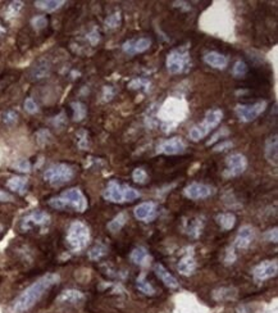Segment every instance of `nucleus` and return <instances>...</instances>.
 <instances>
[{"label":"nucleus","mask_w":278,"mask_h":313,"mask_svg":"<svg viewBox=\"0 0 278 313\" xmlns=\"http://www.w3.org/2000/svg\"><path fill=\"white\" fill-rule=\"evenodd\" d=\"M59 275L46 274L31 285L26 288L11 303L9 312L11 313H27L40 302L42 296L49 292L50 289L59 282Z\"/></svg>","instance_id":"1"},{"label":"nucleus","mask_w":278,"mask_h":313,"mask_svg":"<svg viewBox=\"0 0 278 313\" xmlns=\"http://www.w3.org/2000/svg\"><path fill=\"white\" fill-rule=\"evenodd\" d=\"M48 204L54 209H58V211L73 209V211L80 212V213L86 211L88 207L87 199L81 191V189H78V187H70L59 195L50 198Z\"/></svg>","instance_id":"2"},{"label":"nucleus","mask_w":278,"mask_h":313,"mask_svg":"<svg viewBox=\"0 0 278 313\" xmlns=\"http://www.w3.org/2000/svg\"><path fill=\"white\" fill-rule=\"evenodd\" d=\"M103 197L106 202L116 203V204H123V203H131L141 197L140 191L135 187L127 185V184L118 183L117 180H110L106 185L105 190L103 191Z\"/></svg>","instance_id":"3"},{"label":"nucleus","mask_w":278,"mask_h":313,"mask_svg":"<svg viewBox=\"0 0 278 313\" xmlns=\"http://www.w3.org/2000/svg\"><path fill=\"white\" fill-rule=\"evenodd\" d=\"M90 229L81 221H73L70 225L66 235L67 245L73 253H80L90 243Z\"/></svg>","instance_id":"4"},{"label":"nucleus","mask_w":278,"mask_h":313,"mask_svg":"<svg viewBox=\"0 0 278 313\" xmlns=\"http://www.w3.org/2000/svg\"><path fill=\"white\" fill-rule=\"evenodd\" d=\"M160 118L164 122V127H169L168 131L173 130V127L187 116L186 103L178 99H168L160 109Z\"/></svg>","instance_id":"5"},{"label":"nucleus","mask_w":278,"mask_h":313,"mask_svg":"<svg viewBox=\"0 0 278 313\" xmlns=\"http://www.w3.org/2000/svg\"><path fill=\"white\" fill-rule=\"evenodd\" d=\"M167 70L172 74H182L191 68V56L187 46H180L172 49L167 55Z\"/></svg>","instance_id":"6"},{"label":"nucleus","mask_w":278,"mask_h":313,"mask_svg":"<svg viewBox=\"0 0 278 313\" xmlns=\"http://www.w3.org/2000/svg\"><path fill=\"white\" fill-rule=\"evenodd\" d=\"M223 118V112L221 109H210L205 113V117L203 122L195 125L190 131H189V137L192 141H199L204 139L207 135L210 132L214 127H217L221 123Z\"/></svg>","instance_id":"7"},{"label":"nucleus","mask_w":278,"mask_h":313,"mask_svg":"<svg viewBox=\"0 0 278 313\" xmlns=\"http://www.w3.org/2000/svg\"><path fill=\"white\" fill-rule=\"evenodd\" d=\"M74 177V169L66 163H55L52 165L44 172V180L52 186H60L70 183Z\"/></svg>","instance_id":"8"},{"label":"nucleus","mask_w":278,"mask_h":313,"mask_svg":"<svg viewBox=\"0 0 278 313\" xmlns=\"http://www.w3.org/2000/svg\"><path fill=\"white\" fill-rule=\"evenodd\" d=\"M265 109H267V102L261 100V102L253 103V104H237L235 107V113L241 122L247 123L257 120Z\"/></svg>","instance_id":"9"},{"label":"nucleus","mask_w":278,"mask_h":313,"mask_svg":"<svg viewBox=\"0 0 278 313\" xmlns=\"http://www.w3.org/2000/svg\"><path fill=\"white\" fill-rule=\"evenodd\" d=\"M247 168L246 157L241 153H232L226 158V169L223 171V176L226 179H232L243 175Z\"/></svg>","instance_id":"10"},{"label":"nucleus","mask_w":278,"mask_h":313,"mask_svg":"<svg viewBox=\"0 0 278 313\" xmlns=\"http://www.w3.org/2000/svg\"><path fill=\"white\" fill-rule=\"evenodd\" d=\"M49 225H50L49 213H46V212L44 211H34L22 218L19 227H21V230L23 232H27L36 229V227L44 229V227H48Z\"/></svg>","instance_id":"11"},{"label":"nucleus","mask_w":278,"mask_h":313,"mask_svg":"<svg viewBox=\"0 0 278 313\" xmlns=\"http://www.w3.org/2000/svg\"><path fill=\"white\" fill-rule=\"evenodd\" d=\"M185 197L191 199V201H201V199H207L210 198L211 195L215 194V189L210 185L201 183H191L187 185L183 190Z\"/></svg>","instance_id":"12"},{"label":"nucleus","mask_w":278,"mask_h":313,"mask_svg":"<svg viewBox=\"0 0 278 313\" xmlns=\"http://www.w3.org/2000/svg\"><path fill=\"white\" fill-rule=\"evenodd\" d=\"M278 272L277 260H263L253 268V277L255 281L261 282L275 277Z\"/></svg>","instance_id":"13"},{"label":"nucleus","mask_w":278,"mask_h":313,"mask_svg":"<svg viewBox=\"0 0 278 313\" xmlns=\"http://www.w3.org/2000/svg\"><path fill=\"white\" fill-rule=\"evenodd\" d=\"M186 151V143L181 137H172L162 141L156 147V154L166 155H177L182 154Z\"/></svg>","instance_id":"14"},{"label":"nucleus","mask_w":278,"mask_h":313,"mask_svg":"<svg viewBox=\"0 0 278 313\" xmlns=\"http://www.w3.org/2000/svg\"><path fill=\"white\" fill-rule=\"evenodd\" d=\"M134 215L142 222H153L158 217V204L154 202H144L135 208Z\"/></svg>","instance_id":"15"},{"label":"nucleus","mask_w":278,"mask_h":313,"mask_svg":"<svg viewBox=\"0 0 278 313\" xmlns=\"http://www.w3.org/2000/svg\"><path fill=\"white\" fill-rule=\"evenodd\" d=\"M152 46V40L149 37H140V39H131L123 42L122 49L128 55H136L146 52Z\"/></svg>","instance_id":"16"},{"label":"nucleus","mask_w":278,"mask_h":313,"mask_svg":"<svg viewBox=\"0 0 278 313\" xmlns=\"http://www.w3.org/2000/svg\"><path fill=\"white\" fill-rule=\"evenodd\" d=\"M254 239H255V230L250 225H243V227H240L236 238H235L233 248L241 250L247 249L254 241Z\"/></svg>","instance_id":"17"},{"label":"nucleus","mask_w":278,"mask_h":313,"mask_svg":"<svg viewBox=\"0 0 278 313\" xmlns=\"http://www.w3.org/2000/svg\"><path fill=\"white\" fill-rule=\"evenodd\" d=\"M196 259H195L194 253H192V248H191L190 252H186V253L181 257L180 262L177 264V270H178V272H180L181 275H183V276H191V275L196 271Z\"/></svg>","instance_id":"18"},{"label":"nucleus","mask_w":278,"mask_h":313,"mask_svg":"<svg viewBox=\"0 0 278 313\" xmlns=\"http://www.w3.org/2000/svg\"><path fill=\"white\" fill-rule=\"evenodd\" d=\"M154 272L156 275V277L164 284L166 286H168L169 289H177L178 288V281L177 278L173 276L172 274H169V271L167 270L163 264L158 263L154 266Z\"/></svg>","instance_id":"19"},{"label":"nucleus","mask_w":278,"mask_h":313,"mask_svg":"<svg viewBox=\"0 0 278 313\" xmlns=\"http://www.w3.org/2000/svg\"><path fill=\"white\" fill-rule=\"evenodd\" d=\"M130 259L132 263L141 266V267H146V266L150 264L152 257H150V254H149L146 248H144V246H136V248L131 252Z\"/></svg>","instance_id":"20"},{"label":"nucleus","mask_w":278,"mask_h":313,"mask_svg":"<svg viewBox=\"0 0 278 313\" xmlns=\"http://www.w3.org/2000/svg\"><path fill=\"white\" fill-rule=\"evenodd\" d=\"M204 62L210 67L215 68V70H225L228 66L227 56L218 53V52H208L204 55Z\"/></svg>","instance_id":"21"},{"label":"nucleus","mask_w":278,"mask_h":313,"mask_svg":"<svg viewBox=\"0 0 278 313\" xmlns=\"http://www.w3.org/2000/svg\"><path fill=\"white\" fill-rule=\"evenodd\" d=\"M265 158L268 162L273 166H277L278 163V139L277 135L268 137L265 141Z\"/></svg>","instance_id":"22"},{"label":"nucleus","mask_w":278,"mask_h":313,"mask_svg":"<svg viewBox=\"0 0 278 313\" xmlns=\"http://www.w3.org/2000/svg\"><path fill=\"white\" fill-rule=\"evenodd\" d=\"M59 303H68V304H77V303L85 300L84 293L76 289H67L60 293V295L56 298Z\"/></svg>","instance_id":"23"},{"label":"nucleus","mask_w":278,"mask_h":313,"mask_svg":"<svg viewBox=\"0 0 278 313\" xmlns=\"http://www.w3.org/2000/svg\"><path fill=\"white\" fill-rule=\"evenodd\" d=\"M7 186L9 190L23 195L27 191L28 180L22 176H13L7 181Z\"/></svg>","instance_id":"24"},{"label":"nucleus","mask_w":278,"mask_h":313,"mask_svg":"<svg viewBox=\"0 0 278 313\" xmlns=\"http://www.w3.org/2000/svg\"><path fill=\"white\" fill-rule=\"evenodd\" d=\"M203 227H204V221L199 217L191 218L190 221L186 222V225H185V231L189 236L191 238H199L201 235V231H203Z\"/></svg>","instance_id":"25"},{"label":"nucleus","mask_w":278,"mask_h":313,"mask_svg":"<svg viewBox=\"0 0 278 313\" xmlns=\"http://www.w3.org/2000/svg\"><path fill=\"white\" fill-rule=\"evenodd\" d=\"M215 221L225 231H229L236 225V216L233 215L232 212H225L215 216Z\"/></svg>","instance_id":"26"},{"label":"nucleus","mask_w":278,"mask_h":313,"mask_svg":"<svg viewBox=\"0 0 278 313\" xmlns=\"http://www.w3.org/2000/svg\"><path fill=\"white\" fill-rule=\"evenodd\" d=\"M237 296V290L233 288H221L213 292V298L217 302H227L233 300Z\"/></svg>","instance_id":"27"},{"label":"nucleus","mask_w":278,"mask_h":313,"mask_svg":"<svg viewBox=\"0 0 278 313\" xmlns=\"http://www.w3.org/2000/svg\"><path fill=\"white\" fill-rule=\"evenodd\" d=\"M66 1L63 0H37L35 1V5L37 9L45 12H55L59 8H62L64 5Z\"/></svg>","instance_id":"28"},{"label":"nucleus","mask_w":278,"mask_h":313,"mask_svg":"<svg viewBox=\"0 0 278 313\" xmlns=\"http://www.w3.org/2000/svg\"><path fill=\"white\" fill-rule=\"evenodd\" d=\"M136 288L139 289V292H141L142 294H145V295H149V296H153L155 295V288L154 286L150 284V282L146 280V276H145V274L140 275L138 278H136Z\"/></svg>","instance_id":"29"},{"label":"nucleus","mask_w":278,"mask_h":313,"mask_svg":"<svg viewBox=\"0 0 278 313\" xmlns=\"http://www.w3.org/2000/svg\"><path fill=\"white\" fill-rule=\"evenodd\" d=\"M127 221H128V215H127L126 212H121V213H118V215L108 223V230H109L110 232L121 231L122 227L127 223Z\"/></svg>","instance_id":"30"},{"label":"nucleus","mask_w":278,"mask_h":313,"mask_svg":"<svg viewBox=\"0 0 278 313\" xmlns=\"http://www.w3.org/2000/svg\"><path fill=\"white\" fill-rule=\"evenodd\" d=\"M70 107H72V110H73V120L76 122L82 121L86 117V114H87V108H86L84 103L73 102L70 104Z\"/></svg>","instance_id":"31"},{"label":"nucleus","mask_w":278,"mask_h":313,"mask_svg":"<svg viewBox=\"0 0 278 313\" xmlns=\"http://www.w3.org/2000/svg\"><path fill=\"white\" fill-rule=\"evenodd\" d=\"M106 252H108V248H106L104 244L96 243L95 245L92 246L91 249H90V252H88V258H90L91 260L102 259V258L106 254Z\"/></svg>","instance_id":"32"},{"label":"nucleus","mask_w":278,"mask_h":313,"mask_svg":"<svg viewBox=\"0 0 278 313\" xmlns=\"http://www.w3.org/2000/svg\"><path fill=\"white\" fill-rule=\"evenodd\" d=\"M128 89H131V90H140V89H144L145 92H148L149 89H150V81L144 77H136L128 82Z\"/></svg>","instance_id":"33"},{"label":"nucleus","mask_w":278,"mask_h":313,"mask_svg":"<svg viewBox=\"0 0 278 313\" xmlns=\"http://www.w3.org/2000/svg\"><path fill=\"white\" fill-rule=\"evenodd\" d=\"M121 22H122V16H121V12H116V13L110 14L105 18L104 21V25H105L106 28L109 30H114V28L120 27Z\"/></svg>","instance_id":"34"},{"label":"nucleus","mask_w":278,"mask_h":313,"mask_svg":"<svg viewBox=\"0 0 278 313\" xmlns=\"http://www.w3.org/2000/svg\"><path fill=\"white\" fill-rule=\"evenodd\" d=\"M23 8V3L22 1H12L9 5L7 7V11H5V17L8 19H11V18L17 17L21 9Z\"/></svg>","instance_id":"35"},{"label":"nucleus","mask_w":278,"mask_h":313,"mask_svg":"<svg viewBox=\"0 0 278 313\" xmlns=\"http://www.w3.org/2000/svg\"><path fill=\"white\" fill-rule=\"evenodd\" d=\"M132 179H134L135 183L144 185V184L148 183L149 176L144 168H135L134 172H132Z\"/></svg>","instance_id":"36"},{"label":"nucleus","mask_w":278,"mask_h":313,"mask_svg":"<svg viewBox=\"0 0 278 313\" xmlns=\"http://www.w3.org/2000/svg\"><path fill=\"white\" fill-rule=\"evenodd\" d=\"M247 74V66L243 60H237L236 63L233 64L232 74L235 77H243Z\"/></svg>","instance_id":"37"},{"label":"nucleus","mask_w":278,"mask_h":313,"mask_svg":"<svg viewBox=\"0 0 278 313\" xmlns=\"http://www.w3.org/2000/svg\"><path fill=\"white\" fill-rule=\"evenodd\" d=\"M48 72H49V64L42 62V63H40L39 66H36V67L34 68L32 76H34V78H42L45 77L46 74H48Z\"/></svg>","instance_id":"38"},{"label":"nucleus","mask_w":278,"mask_h":313,"mask_svg":"<svg viewBox=\"0 0 278 313\" xmlns=\"http://www.w3.org/2000/svg\"><path fill=\"white\" fill-rule=\"evenodd\" d=\"M32 27L35 28L36 31H40L42 28H45L48 26V18L45 16H36L31 19Z\"/></svg>","instance_id":"39"},{"label":"nucleus","mask_w":278,"mask_h":313,"mask_svg":"<svg viewBox=\"0 0 278 313\" xmlns=\"http://www.w3.org/2000/svg\"><path fill=\"white\" fill-rule=\"evenodd\" d=\"M36 140L40 145L49 144L52 141V134L48 130H40L36 132Z\"/></svg>","instance_id":"40"},{"label":"nucleus","mask_w":278,"mask_h":313,"mask_svg":"<svg viewBox=\"0 0 278 313\" xmlns=\"http://www.w3.org/2000/svg\"><path fill=\"white\" fill-rule=\"evenodd\" d=\"M13 168H16L19 172L27 173L31 171V163L27 159H18L17 162L13 165Z\"/></svg>","instance_id":"41"},{"label":"nucleus","mask_w":278,"mask_h":313,"mask_svg":"<svg viewBox=\"0 0 278 313\" xmlns=\"http://www.w3.org/2000/svg\"><path fill=\"white\" fill-rule=\"evenodd\" d=\"M228 134H229L228 129H227V127H222L221 130L217 131V134H214L213 136H211V139L208 141V143H207V145H208V147H210V145H213L214 143H217V141L219 140V137L222 139V137L227 136Z\"/></svg>","instance_id":"42"},{"label":"nucleus","mask_w":278,"mask_h":313,"mask_svg":"<svg viewBox=\"0 0 278 313\" xmlns=\"http://www.w3.org/2000/svg\"><path fill=\"white\" fill-rule=\"evenodd\" d=\"M86 40H87L92 46L98 45L99 41H100V34H99L98 28H92L91 31L86 35Z\"/></svg>","instance_id":"43"},{"label":"nucleus","mask_w":278,"mask_h":313,"mask_svg":"<svg viewBox=\"0 0 278 313\" xmlns=\"http://www.w3.org/2000/svg\"><path fill=\"white\" fill-rule=\"evenodd\" d=\"M25 109L26 112L30 113V114H35V113L39 112V106L36 104V102L32 98H27L25 100Z\"/></svg>","instance_id":"44"},{"label":"nucleus","mask_w":278,"mask_h":313,"mask_svg":"<svg viewBox=\"0 0 278 313\" xmlns=\"http://www.w3.org/2000/svg\"><path fill=\"white\" fill-rule=\"evenodd\" d=\"M87 137L88 135L85 130H81L77 132V144L81 149L87 148Z\"/></svg>","instance_id":"45"},{"label":"nucleus","mask_w":278,"mask_h":313,"mask_svg":"<svg viewBox=\"0 0 278 313\" xmlns=\"http://www.w3.org/2000/svg\"><path fill=\"white\" fill-rule=\"evenodd\" d=\"M264 239L265 241H268V243H277L278 240V230L277 227H275V229H271L268 230V231L264 232Z\"/></svg>","instance_id":"46"},{"label":"nucleus","mask_w":278,"mask_h":313,"mask_svg":"<svg viewBox=\"0 0 278 313\" xmlns=\"http://www.w3.org/2000/svg\"><path fill=\"white\" fill-rule=\"evenodd\" d=\"M18 120V114L14 110H8V112L4 113L3 121L5 125H13V123L17 122Z\"/></svg>","instance_id":"47"},{"label":"nucleus","mask_w":278,"mask_h":313,"mask_svg":"<svg viewBox=\"0 0 278 313\" xmlns=\"http://www.w3.org/2000/svg\"><path fill=\"white\" fill-rule=\"evenodd\" d=\"M116 95V92L112 86H104L103 88V102H110L113 96Z\"/></svg>","instance_id":"48"},{"label":"nucleus","mask_w":278,"mask_h":313,"mask_svg":"<svg viewBox=\"0 0 278 313\" xmlns=\"http://www.w3.org/2000/svg\"><path fill=\"white\" fill-rule=\"evenodd\" d=\"M233 147V143L232 141L229 140H225V141H221L219 144H217L213 148V151H217V153H219V151H225L227 150V149H231Z\"/></svg>","instance_id":"49"},{"label":"nucleus","mask_w":278,"mask_h":313,"mask_svg":"<svg viewBox=\"0 0 278 313\" xmlns=\"http://www.w3.org/2000/svg\"><path fill=\"white\" fill-rule=\"evenodd\" d=\"M235 260H236V253H235V248H233L232 245L231 248L227 249V253H226V257H225V262L226 264H232Z\"/></svg>","instance_id":"50"},{"label":"nucleus","mask_w":278,"mask_h":313,"mask_svg":"<svg viewBox=\"0 0 278 313\" xmlns=\"http://www.w3.org/2000/svg\"><path fill=\"white\" fill-rule=\"evenodd\" d=\"M52 123H53V126H55L56 129H60V127H63L66 125V114L64 113H60L56 117H54L53 120H52Z\"/></svg>","instance_id":"51"},{"label":"nucleus","mask_w":278,"mask_h":313,"mask_svg":"<svg viewBox=\"0 0 278 313\" xmlns=\"http://www.w3.org/2000/svg\"><path fill=\"white\" fill-rule=\"evenodd\" d=\"M14 198L12 194L7 193L0 189V203H9V202H13Z\"/></svg>","instance_id":"52"},{"label":"nucleus","mask_w":278,"mask_h":313,"mask_svg":"<svg viewBox=\"0 0 278 313\" xmlns=\"http://www.w3.org/2000/svg\"><path fill=\"white\" fill-rule=\"evenodd\" d=\"M4 32H5V30H4V27L1 25H0V37H1V35H3Z\"/></svg>","instance_id":"53"},{"label":"nucleus","mask_w":278,"mask_h":313,"mask_svg":"<svg viewBox=\"0 0 278 313\" xmlns=\"http://www.w3.org/2000/svg\"><path fill=\"white\" fill-rule=\"evenodd\" d=\"M3 231H4V226L1 225V223H0V234H1Z\"/></svg>","instance_id":"54"}]
</instances>
